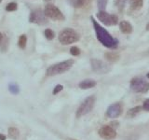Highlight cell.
<instances>
[{"instance_id": "obj_13", "label": "cell", "mask_w": 149, "mask_h": 140, "mask_svg": "<svg viewBox=\"0 0 149 140\" xmlns=\"http://www.w3.org/2000/svg\"><path fill=\"white\" fill-rule=\"evenodd\" d=\"M96 81L93 80V79H84L80 83L78 84V86L80 89L83 90H87V89H91L96 86Z\"/></svg>"}, {"instance_id": "obj_11", "label": "cell", "mask_w": 149, "mask_h": 140, "mask_svg": "<svg viewBox=\"0 0 149 140\" xmlns=\"http://www.w3.org/2000/svg\"><path fill=\"white\" fill-rule=\"evenodd\" d=\"M106 116L108 118H118L121 114H122V106L120 103H114L108 106V108L106 110Z\"/></svg>"}, {"instance_id": "obj_27", "label": "cell", "mask_w": 149, "mask_h": 140, "mask_svg": "<svg viewBox=\"0 0 149 140\" xmlns=\"http://www.w3.org/2000/svg\"><path fill=\"white\" fill-rule=\"evenodd\" d=\"M109 125L111 126V127H113L114 129H116V128L118 126V121H114V123H109Z\"/></svg>"}, {"instance_id": "obj_6", "label": "cell", "mask_w": 149, "mask_h": 140, "mask_svg": "<svg viewBox=\"0 0 149 140\" xmlns=\"http://www.w3.org/2000/svg\"><path fill=\"white\" fill-rule=\"evenodd\" d=\"M44 13L47 18H49L53 21H64L65 17L60 9L53 4H48L45 6Z\"/></svg>"}, {"instance_id": "obj_23", "label": "cell", "mask_w": 149, "mask_h": 140, "mask_svg": "<svg viewBox=\"0 0 149 140\" xmlns=\"http://www.w3.org/2000/svg\"><path fill=\"white\" fill-rule=\"evenodd\" d=\"M107 2H108V0H98L97 5H98V8H99L100 11H104Z\"/></svg>"}, {"instance_id": "obj_21", "label": "cell", "mask_w": 149, "mask_h": 140, "mask_svg": "<svg viewBox=\"0 0 149 140\" xmlns=\"http://www.w3.org/2000/svg\"><path fill=\"white\" fill-rule=\"evenodd\" d=\"M44 35H45V37L48 40H52L55 37V33L51 29H49V28H48V29H46L44 31Z\"/></svg>"}, {"instance_id": "obj_12", "label": "cell", "mask_w": 149, "mask_h": 140, "mask_svg": "<svg viewBox=\"0 0 149 140\" xmlns=\"http://www.w3.org/2000/svg\"><path fill=\"white\" fill-rule=\"evenodd\" d=\"M119 30L123 33V34H130L133 30V27L132 23L127 21H121L119 22Z\"/></svg>"}, {"instance_id": "obj_4", "label": "cell", "mask_w": 149, "mask_h": 140, "mask_svg": "<svg viewBox=\"0 0 149 140\" xmlns=\"http://www.w3.org/2000/svg\"><path fill=\"white\" fill-rule=\"evenodd\" d=\"M130 87L134 92L146 93L149 91V82L142 77H135L130 80Z\"/></svg>"}, {"instance_id": "obj_5", "label": "cell", "mask_w": 149, "mask_h": 140, "mask_svg": "<svg viewBox=\"0 0 149 140\" xmlns=\"http://www.w3.org/2000/svg\"><path fill=\"white\" fill-rule=\"evenodd\" d=\"M95 102H96V98L94 95H91L87 97L86 99L81 103V105L79 106V107L76 112L77 118H80V117L90 113L95 105Z\"/></svg>"}, {"instance_id": "obj_34", "label": "cell", "mask_w": 149, "mask_h": 140, "mask_svg": "<svg viewBox=\"0 0 149 140\" xmlns=\"http://www.w3.org/2000/svg\"><path fill=\"white\" fill-rule=\"evenodd\" d=\"M2 2V0H0V3H1Z\"/></svg>"}, {"instance_id": "obj_28", "label": "cell", "mask_w": 149, "mask_h": 140, "mask_svg": "<svg viewBox=\"0 0 149 140\" xmlns=\"http://www.w3.org/2000/svg\"><path fill=\"white\" fill-rule=\"evenodd\" d=\"M0 140H6V135L0 134Z\"/></svg>"}, {"instance_id": "obj_31", "label": "cell", "mask_w": 149, "mask_h": 140, "mask_svg": "<svg viewBox=\"0 0 149 140\" xmlns=\"http://www.w3.org/2000/svg\"><path fill=\"white\" fill-rule=\"evenodd\" d=\"M50 1H52V0H44V2H47V3H49Z\"/></svg>"}, {"instance_id": "obj_22", "label": "cell", "mask_w": 149, "mask_h": 140, "mask_svg": "<svg viewBox=\"0 0 149 140\" xmlns=\"http://www.w3.org/2000/svg\"><path fill=\"white\" fill-rule=\"evenodd\" d=\"M17 8H18V4L16 2H10L7 5L5 9H6L7 11H15L17 10Z\"/></svg>"}, {"instance_id": "obj_25", "label": "cell", "mask_w": 149, "mask_h": 140, "mask_svg": "<svg viewBox=\"0 0 149 140\" xmlns=\"http://www.w3.org/2000/svg\"><path fill=\"white\" fill-rule=\"evenodd\" d=\"M63 89V85H56L55 86V88H54V90H53V92H52V93L55 95V94H57V93H59L61 91H62Z\"/></svg>"}, {"instance_id": "obj_1", "label": "cell", "mask_w": 149, "mask_h": 140, "mask_svg": "<svg viewBox=\"0 0 149 140\" xmlns=\"http://www.w3.org/2000/svg\"><path fill=\"white\" fill-rule=\"evenodd\" d=\"M91 21L92 22L93 28L95 30V34H96V37L97 39L100 41V43H102L104 47L109 49H116L118 45V40L113 37L110 33L107 31L105 28L102 27L101 24H99L94 18L91 17Z\"/></svg>"}, {"instance_id": "obj_16", "label": "cell", "mask_w": 149, "mask_h": 140, "mask_svg": "<svg viewBox=\"0 0 149 140\" xmlns=\"http://www.w3.org/2000/svg\"><path fill=\"white\" fill-rule=\"evenodd\" d=\"M104 57L106 58V60L110 61V62H116L119 59V54L114 52V51H108V52L104 54Z\"/></svg>"}, {"instance_id": "obj_14", "label": "cell", "mask_w": 149, "mask_h": 140, "mask_svg": "<svg viewBox=\"0 0 149 140\" xmlns=\"http://www.w3.org/2000/svg\"><path fill=\"white\" fill-rule=\"evenodd\" d=\"M132 10H139L143 6V0H129Z\"/></svg>"}, {"instance_id": "obj_18", "label": "cell", "mask_w": 149, "mask_h": 140, "mask_svg": "<svg viewBox=\"0 0 149 140\" xmlns=\"http://www.w3.org/2000/svg\"><path fill=\"white\" fill-rule=\"evenodd\" d=\"M142 109H143V106H135V107H133V108H132V109H130L127 112V116L130 117V118H133V117H135L138 113H140V112L142 111Z\"/></svg>"}, {"instance_id": "obj_33", "label": "cell", "mask_w": 149, "mask_h": 140, "mask_svg": "<svg viewBox=\"0 0 149 140\" xmlns=\"http://www.w3.org/2000/svg\"><path fill=\"white\" fill-rule=\"evenodd\" d=\"M66 140H76V139H72V138H68V139H66Z\"/></svg>"}, {"instance_id": "obj_26", "label": "cell", "mask_w": 149, "mask_h": 140, "mask_svg": "<svg viewBox=\"0 0 149 140\" xmlns=\"http://www.w3.org/2000/svg\"><path fill=\"white\" fill-rule=\"evenodd\" d=\"M143 109L146 110V111H149V99H146L143 101Z\"/></svg>"}, {"instance_id": "obj_29", "label": "cell", "mask_w": 149, "mask_h": 140, "mask_svg": "<svg viewBox=\"0 0 149 140\" xmlns=\"http://www.w3.org/2000/svg\"><path fill=\"white\" fill-rule=\"evenodd\" d=\"M2 41H3V35H2V33L0 32V45H1Z\"/></svg>"}, {"instance_id": "obj_8", "label": "cell", "mask_w": 149, "mask_h": 140, "mask_svg": "<svg viewBox=\"0 0 149 140\" xmlns=\"http://www.w3.org/2000/svg\"><path fill=\"white\" fill-rule=\"evenodd\" d=\"M29 22L36 23V24L44 25L48 23V19H47L44 10L40 8H36L32 10L29 15Z\"/></svg>"}, {"instance_id": "obj_20", "label": "cell", "mask_w": 149, "mask_h": 140, "mask_svg": "<svg viewBox=\"0 0 149 140\" xmlns=\"http://www.w3.org/2000/svg\"><path fill=\"white\" fill-rule=\"evenodd\" d=\"M27 44V36L26 35H22L19 37V40H18V45L20 47L21 49H25Z\"/></svg>"}, {"instance_id": "obj_7", "label": "cell", "mask_w": 149, "mask_h": 140, "mask_svg": "<svg viewBox=\"0 0 149 140\" xmlns=\"http://www.w3.org/2000/svg\"><path fill=\"white\" fill-rule=\"evenodd\" d=\"M97 19L102 24L107 26L116 25L118 23V17L115 14H110L106 11H99L97 13Z\"/></svg>"}, {"instance_id": "obj_10", "label": "cell", "mask_w": 149, "mask_h": 140, "mask_svg": "<svg viewBox=\"0 0 149 140\" xmlns=\"http://www.w3.org/2000/svg\"><path fill=\"white\" fill-rule=\"evenodd\" d=\"M99 135L104 140H112L116 136V129L108 125H104L99 130Z\"/></svg>"}, {"instance_id": "obj_17", "label": "cell", "mask_w": 149, "mask_h": 140, "mask_svg": "<svg viewBox=\"0 0 149 140\" xmlns=\"http://www.w3.org/2000/svg\"><path fill=\"white\" fill-rule=\"evenodd\" d=\"M8 136L14 140L18 139L20 136V131L15 127H10L8 129Z\"/></svg>"}, {"instance_id": "obj_15", "label": "cell", "mask_w": 149, "mask_h": 140, "mask_svg": "<svg viewBox=\"0 0 149 140\" xmlns=\"http://www.w3.org/2000/svg\"><path fill=\"white\" fill-rule=\"evenodd\" d=\"M93 0H76L74 2V7L77 8H86L92 3Z\"/></svg>"}, {"instance_id": "obj_30", "label": "cell", "mask_w": 149, "mask_h": 140, "mask_svg": "<svg viewBox=\"0 0 149 140\" xmlns=\"http://www.w3.org/2000/svg\"><path fill=\"white\" fill-rule=\"evenodd\" d=\"M146 31H149V22L146 24Z\"/></svg>"}, {"instance_id": "obj_2", "label": "cell", "mask_w": 149, "mask_h": 140, "mask_svg": "<svg viewBox=\"0 0 149 140\" xmlns=\"http://www.w3.org/2000/svg\"><path fill=\"white\" fill-rule=\"evenodd\" d=\"M74 60H73V59L65 60L63 62L50 65V66L47 69L46 74H47V76H49V77H52V76H56V75L63 74L64 72L68 71V70L74 65Z\"/></svg>"}, {"instance_id": "obj_24", "label": "cell", "mask_w": 149, "mask_h": 140, "mask_svg": "<svg viewBox=\"0 0 149 140\" xmlns=\"http://www.w3.org/2000/svg\"><path fill=\"white\" fill-rule=\"evenodd\" d=\"M80 52H81L80 49L77 46H73V47H71V49H70V53H71L73 56H78L80 54Z\"/></svg>"}, {"instance_id": "obj_32", "label": "cell", "mask_w": 149, "mask_h": 140, "mask_svg": "<svg viewBox=\"0 0 149 140\" xmlns=\"http://www.w3.org/2000/svg\"><path fill=\"white\" fill-rule=\"evenodd\" d=\"M146 78H149V72L146 74Z\"/></svg>"}, {"instance_id": "obj_3", "label": "cell", "mask_w": 149, "mask_h": 140, "mask_svg": "<svg viewBox=\"0 0 149 140\" xmlns=\"http://www.w3.org/2000/svg\"><path fill=\"white\" fill-rule=\"evenodd\" d=\"M80 39L79 34L72 28H65L59 35V41L63 45H69Z\"/></svg>"}, {"instance_id": "obj_9", "label": "cell", "mask_w": 149, "mask_h": 140, "mask_svg": "<svg viewBox=\"0 0 149 140\" xmlns=\"http://www.w3.org/2000/svg\"><path fill=\"white\" fill-rule=\"evenodd\" d=\"M91 64L92 70L97 74H105L108 73L111 70V66L104 63V61L98 60V59H91Z\"/></svg>"}, {"instance_id": "obj_19", "label": "cell", "mask_w": 149, "mask_h": 140, "mask_svg": "<svg viewBox=\"0 0 149 140\" xmlns=\"http://www.w3.org/2000/svg\"><path fill=\"white\" fill-rule=\"evenodd\" d=\"M8 91L10 92V93H12V94L16 95L20 92V87H19V85L17 83L11 82V83L8 84Z\"/></svg>"}]
</instances>
